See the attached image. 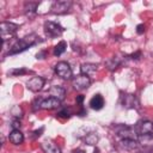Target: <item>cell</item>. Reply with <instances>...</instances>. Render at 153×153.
Returning <instances> with one entry per match:
<instances>
[{
  "label": "cell",
  "mask_w": 153,
  "mask_h": 153,
  "mask_svg": "<svg viewBox=\"0 0 153 153\" xmlns=\"http://www.w3.org/2000/svg\"><path fill=\"white\" fill-rule=\"evenodd\" d=\"M134 102H135V97L133 94H126L123 97V104L127 108H134Z\"/></svg>",
  "instance_id": "20"
},
{
  "label": "cell",
  "mask_w": 153,
  "mask_h": 153,
  "mask_svg": "<svg viewBox=\"0 0 153 153\" xmlns=\"http://www.w3.org/2000/svg\"><path fill=\"white\" fill-rule=\"evenodd\" d=\"M136 32H137V33H142V32H145V25H143V24L137 25V26H136Z\"/></svg>",
  "instance_id": "26"
},
{
  "label": "cell",
  "mask_w": 153,
  "mask_h": 153,
  "mask_svg": "<svg viewBox=\"0 0 153 153\" xmlns=\"http://www.w3.org/2000/svg\"><path fill=\"white\" fill-rule=\"evenodd\" d=\"M116 131H117V135L122 140L123 139H134V140H137V134H136L135 129L131 128V127L121 126V127H117L116 128Z\"/></svg>",
  "instance_id": "6"
},
{
  "label": "cell",
  "mask_w": 153,
  "mask_h": 153,
  "mask_svg": "<svg viewBox=\"0 0 153 153\" xmlns=\"http://www.w3.org/2000/svg\"><path fill=\"white\" fill-rule=\"evenodd\" d=\"M55 73H56L60 78H62V79H65V80L71 79L72 75H73L72 68H71L69 63L66 62V61H60V62H57V63L55 65Z\"/></svg>",
  "instance_id": "3"
},
{
  "label": "cell",
  "mask_w": 153,
  "mask_h": 153,
  "mask_svg": "<svg viewBox=\"0 0 153 153\" xmlns=\"http://www.w3.org/2000/svg\"><path fill=\"white\" fill-rule=\"evenodd\" d=\"M85 143L88 145V146H94L97 142H98V135L96 133H90L85 136Z\"/></svg>",
  "instance_id": "19"
},
{
  "label": "cell",
  "mask_w": 153,
  "mask_h": 153,
  "mask_svg": "<svg viewBox=\"0 0 153 153\" xmlns=\"http://www.w3.org/2000/svg\"><path fill=\"white\" fill-rule=\"evenodd\" d=\"M121 145L126 149H134L137 146V140H134V139H123V140H121Z\"/></svg>",
  "instance_id": "18"
},
{
  "label": "cell",
  "mask_w": 153,
  "mask_h": 153,
  "mask_svg": "<svg viewBox=\"0 0 153 153\" xmlns=\"http://www.w3.org/2000/svg\"><path fill=\"white\" fill-rule=\"evenodd\" d=\"M152 124H153V122H152Z\"/></svg>",
  "instance_id": "29"
},
{
  "label": "cell",
  "mask_w": 153,
  "mask_h": 153,
  "mask_svg": "<svg viewBox=\"0 0 153 153\" xmlns=\"http://www.w3.org/2000/svg\"><path fill=\"white\" fill-rule=\"evenodd\" d=\"M41 147H42V149H43L44 153H61L60 148L54 142H51V141H44V142H42Z\"/></svg>",
  "instance_id": "15"
},
{
  "label": "cell",
  "mask_w": 153,
  "mask_h": 153,
  "mask_svg": "<svg viewBox=\"0 0 153 153\" xmlns=\"http://www.w3.org/2000/svg\"><path fill=\"white\" fill-rule=\"evenodd\" d=\"M48 94L49 97H53V98H56L59 100H63L65 97H66V90L62 87V86H57V85H54L50 87V90L48 91Z\"/></svg>",
  "instance_id": "11"
},
{
  "label": "cell",
  "mask_w": 153,
  "mask_h": 153,
  "mask_svg": "<svg viewBox=\"0 0 153 153\" xmlns=\"http://www.w3.org/2000/svg\"><path fill=\"white\" fill-rule=\"evenodd\" d=\"M80 69H81V74L90 75V74L94 73L98 69V65H96V63H82Z\"/></svg>",
  "instance_id": "16"
},
{
  "label": "cell",
  "mask_w": 153,
  "mask_h": 153,
  "mask_svg": "<svg viewBox=\"0 0 153 153\" xmlns=\"http://www.w3.org/2000/svg\"><path fill=\"white\" fill-rule=\"evenodd\" d=\"M72 153H85L84 149H80V148H76V149H73Z\"/></svg>",
  "instance_id": "28"
},
{
  "label": "cell",
  "mask_w": 153,
  "mask_h": 153,
  "mask_svg": "<svg viewBox=\"0 0 153 153\" xmlns=\"http://www.w3.org/2000/svg\"><path fill=\"white\" fill-rule=\"evenodd\" d=\"M71 115H69V112H68V110L67 109H63V110H61V111H59L57 112V117H62V118H68Z\"/></svg>",
  "instance_id": "24"
},
{
  "label": "cell",
  "mask_w": 153,
  "mask_h": 153,
  "mask_svg": "<svg viewBox=\"0 0 153 153\" xmlns=\"http://www.w3.org/2000/svg\"><path fill=\"white\" fill-rule=\"evenodd\" d=\"M11 126H12L13 129H19V128H20V122H19V120H14Z\"/></svg>",
  "instance_id": "25"
},
{
  "label": "cell",
  "mask_w": 153,
  "mask_h": 153,
  "mask_svg": "<svg viewBox=\"0 0 153 153\" xmlns=\"http://www.w3.org/2000/svg\"><path fill=\"white\" fill-rule=\"evenodd\" d=\"M17 30H18L17 24H13V23H10V22H2L0 24V32H1L2 41L5 42V41L10 39L11 37H13Z\"/></svg>",
  "instance_id": "2"
},
{
  "label": "cell",
  "mask_w": 153,
  "mask_h": 153,
  "mask_svg": "<svg viewBox=\"0 0 153 153\" xmlns=\"http://www.w3.org/2000/svg\"><path fill=\"white\" fill-rule=\"evenodd\" d=\"M82 100H84V96H82V94H79V96L76 97V103L81 104V103H82Z\"/></svg>",
  "instance_id": "27"
},
{
  "label": "cell",
  "mask_w": 153,
  "mask_h": 153,
  "mask_svg": "<svg viewBox=\"0 0 153 153\" xmlns=\"http://www.w3.org/2000/svg\"><path fill=\"white\" fill-rule=\"evenodd\" d=\"M66 49H67V43L65 41H60L54 48V55L55 56H60L66 51Z\"/></svg>",
  "instance_id": "17"
},
{
  "label": "cell",
  "mask_w": 153,
  "mask_h": 153,
  "mask_svg": "<svg viewBox=\"0 0 153 153\" xmlns=\"http://www.w3.org/2000/svg\"><path fill=\"white\" fill-rule=\"evenodd\" d=\"M137 143L143 147H153V134L137 135Z\"/></svg>",
  "instance_id": "14"
},
{
  "label": "cell",
  "mask_w": 153,
  "mask_h": 153,
  "mask_svg": "<svg viewBox=\"0 0 153 153\" xmlns=\"http://www.w3.org/2000/svg\"><path fill=\"white\" fill-rule=\"evenodd\" d=\"M65 31V29L57 24V23H54V22H45L44 23V32L48 37H59L62 35V32Z\"/></svg>",
  "instance_id": "4"
},
{
  "label": "cell",
  "mask_w": 153,
  "mask_h": 153,
  "mask_svg": "<svg viewBox=\"0 0 153 153\" xmlns=\"http://www.w3.org/2000/svg\"><path fill=\"white\" fill-rule=\"evenodd\" d=\"M8 140L13 145H22L24 142V135L19 129H12L8 135Z\"/></svg>",
  "instance_id": "12"
},
{
  "label": "cell",
  "mask_w": 153,
  "mask_h": 153,
  "mask_svg": "<svg viewBox=\"0 0 153 153\" xmlns=\"http://www.w3.org/2000/svg\"><path fill=\"white\" fill-rule=\"evenodd\" d=\"M72 6V1H67V0H60V1H55L51 5V12L54 14H62L66 13Z\"/></svg>",
  "instance_id": "7"
},
{
  "label": "cell",
  "mask_w": 153,
  "mask_h": 153,
  "mask_svg": "<svg viewBox=\"0 0 153 153\" xmlns=\"http://www.w3.org/2000/svg\"><path fill=\"white\" fill-rule=\"evenodd\" d=\"M135 131L137 135L142 134H153V124L151 121H140L135 127Z\"/></svg>",
  "instance_id": "9"
},
{
  "label": "cell",
  "mask_w": 153,
  "mask_h": 153,
  "mask_svg": "<svg viewBox=\"0 0 153 153\" xmlns=\"http://www.w3.org/2000/svg\"><path fill=\"white\" fill-rule=\"evenodd\" d=\"M11 114H12L14 117L20 118L22 115H23V110H22V108H20L19 105H14V106L11 109Z\"/></svg>",
  "instance_id": "22"
},
{
  "label": "cell",
  "mask_w": 153,
  "mask_h": 153,
  "mask_svg": "<svg viewBox=\"0 0 153 153\" xmlns=\"http://www.w3.org/2000/svg\"><path fill=\"white\" fill-rule=\"evenodd\" d=\"M44 82H45V80L42 76H32L26 82V87L32 92H38V91H41L43 88Z\"/></svg>",
  "instance_id": "8"
},
{
  "label": "cell",
  "mask_w": 153,
  "mask_h": 153,
  "mask_svg": "<svg viewBox=\"0 0 153 153\" xmlns=\"http://www.w3.org/2000/svg\"><path fill=\"white\" fill-rule=\"evenodd\" d=\"M104 104H105L104 98H103V96L99 94V93L94 94V96L91 98V100H90V106H91L93 110H100V109H103Z\"/></svg>",
  "instance_id": "13"
},
{
  "label": "cell",
  "mask_w": 153,
  "mask_h": 153,
  "mask_svg": "<svg viewBox=\"0 0 153 153\" xmlns=\"http://www.w3.org/2000/svg\"><path fill=\"white\" fill-rule=\"evenodd\" d=\"M90 85H91V79L88 75H85V74H79V75L74 76L72 80V86L76 91L86 90L90 87Z\"/></svg>",
  "instance_id": "5"
},
{
  "label": "cell",
  "mask_w": 153,
  "mask_h": 153,
  "mask_svg": "<svg viewBox=\"0 0 153 153\" xmlns=\"http://www.w3.org/2000/svg\"><path fill=\"white\" fill-rule=\"evenodd\" d=\"M37 4L36 2H27V4H25V12H26V14H29L30 16V13L32 12V13H35L36 12V8H37Z\"/></svg>",
  "instance_id": "21"
},
{
  "label": "cell",
  "mask_w": 153,
  "mask_h": 153,
  "mask_svg": "<svg viewBox=\"0 0 153 153\" xmlns=\"http://www.w3.org/2000/svg\"><path fill=\"white\" fill-rule=\"evenodd\" d=\"M60 105H61V100L53 97H48L45 99H42L41 102V109L43 110H54L60 108Z\"/></svg>",
  "instance_id": "10"
},
{
  "label": "cell",
  "mask_w": 153,
  "mask_h": 153,
  "mask_svg": "<svg viewBox=\"0 0 153 153\" xmlns=\"http://www.w3.org/2000/svg\"><path fill=\"white\" fill-rule=\"evenodd\" d=\"M39 41H41V39H39V37H38L37 35H35V33L27 35V36H25V37H23V38H20V39H18V41L11 47V49L8 50V55H14V54L22 53V51L29 49L30 47L37 44Z\"/></svg>",
  "instance_id": "1"
},
{
  "label": "cell",
  "mask_w": 153,
  "mask_h": 153,
  "mask_svg": "<svg viewBox=\"0 0 153 153\" xmlns=\"http://www.w3.org/2000/svg\"><path fill=\"white\" fill-rule=\"evenodd\" d=\"M25 73H27V71L25 69V68H18V69H13L12 72H11V74L12 75H23V74H25Z\"/></svg>",
  "instance_id": "23"
}]
</instances>
